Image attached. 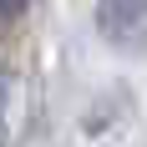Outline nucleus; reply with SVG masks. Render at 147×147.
Masks as SVG:
<instances>
[{"instance_id":"1","label":"nucleus","mask_w":147,"mask_h":147,"mask_svg":"<svg viewBox=\"0 0 147 147\" xmlns=\"http://www.w3.org/2000/svg\"><path fill=\"white\" fill-rule=\"evenodd\" d=\"M96 30L117 51L147 46V0H96Z\"/></svg>"},{"instance_id":"2","label":"nucleus","mask_w":147,"mask_h":147,"mask_svg":"<svg viewBox=\"0 0 147 147\" xmlns=\"http://www.w3.org/2000/svg\"><path fill=\"white\" fill-rule=\"evenodd\" d=\"M26 5L30 0H0V26H15V20L26 15Z\"/></svg>"},{"instance_id":"3","label":"nucleus","mask_w":147,"mask_h":147,"mask_svg":"<svg viewBox=\"0 0 147 147\" xmlns=\"http://www.w3.org/2000/svg\"><path fill=\"white\" fill-rule=\"evenodd\" d=\"M0 86H5V81H0Z\"/></svg>"}]
</instances>
